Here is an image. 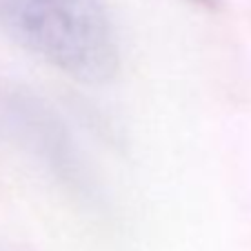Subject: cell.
I'll use <instances>...</instances> for the list:
<instances>
[{
    "instance_id": "cell-1",
    "label": "cell",
    "mask_w": 251,
    "mask_h": 251,
    "mask_svg": "<svg viewBox=\"0 0 251 251\" xmlns=\"http://www.w3.org/2000/svg\"><path fill=\"white\" fill-rule=\"evenodd\" d=\"M0 31L82 85H107L120 69V40L104 0H0Z\"/></svg>"
},
{
    "instance_id": "cell-2",
    "label": "cell",
    "mask_w": 251,
    "mask_h": 251,
    "mask_svg": "<svg viewBox=\"0 0 251 251\" xmlns=\"http://www.w3.org/2000/svg\"><path fill=\"white\" fill-rule=\"evenodd\" d=\"M0 140L40 165L71 191H89V174L82 153L47 98L25 82L0 71Z\"/></svg>"
},
{
    "instance_id": "cell-3",
    "label": "cell",
    "mask_w": 251,
    "mask_h": 251,
    "mask_svg": "<svg viewBox=\"0 0 251 251\" xmlns=\"http://www.w3.org/2000/svg\"><path fill=\"white\" fill-rule=\"evenodd\" d=\"M189 2H194V5H198V7H207V9H216L223 0H189Z\"/></svg>"
}]
</instances>
